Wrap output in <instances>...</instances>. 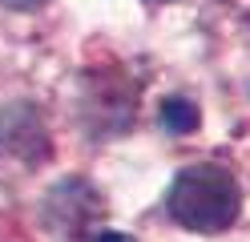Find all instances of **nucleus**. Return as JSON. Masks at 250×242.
Wrapping results in <instances>:
<instances>
[{
    "mask_svg": "<svg viewBox=\"0 0 250 242\" xmlns=\"http://www.w3.org/2000/svg\"><path fill=\"white\" fill-rule=\"evenodd\" d=\"M166 210L186 230L218 234L238 218L242 190H238V182H234V174L226 166L202 161V166H190L174 177V186L166 194Z\"/></svg>",
    "mask_w": 250,
    "mask_h": 242,
    "instance_id": "1",
    "label": "nucleus"
},
{
    "mask_svg": "<svg viewBox=\"0 0 250 242\" xmlns=\"http://www.w3.org/2000/svg\"><path fill=\"white\" fill-rule=\"evenodd\" d=\"M49 145H53V137L41 121V109L24 105V101L0 105V157L37 166V161L49 157Z\"/></svg>",
    "mask_w": 250,
    "mask_h": 242,
    "instance_id": "2",
    "label": "nucleus"
},
{
    "mask_svg": "<svg viewBox=\"0 0 250 242\" xmlns=\"http://www.w3.org/2000/svg\"><path fill=\"white\" fill-rule=\"evenodd\" d=\"M101 214V194L93 190L85 177H69L61 182L49 202H44V218L49 226H57L65 238H85L89 234V222Z\"/></svg>",
    "mask_w": 250,
    "mask_h": 242,
    "instance_id": "3",
    "label": "nucleus"
},
{
    "mask_svg": "<svg viewBox=\"0 0 250 242\" xmlns=\"http://www.w3.org/2000/svg\"><path fill=\"white\" fill-rule=\"evenodd\" d=\"M162 129L166 133H190V129H198V105L186 101V97L162 101Z\"/></svg>",
    "mask_w": 250,
    "mask_h": 242,
    "instance_id": "4",
    "label": "nucleus"
},
{
    "mask_svg": "<svg viewBox=\"0 0 250 242\" xmlns=\"http://www.w3.org/2000/svg\"><path fill=\"white\" fill-rule=\"evenodd\" d=\"M4 8H17V12H33V8H41V4H49V0H0Z\"/></svg>",
    "mask_w": 250,
    "mask_h": 242,
    "instance_id": "5",
    "label": "nucleus"
},
{
    "mask_svg": "<svg viewBox=\"0 0 250 242\" xmlns=\"http://www.w3.org/2000/svg\"><path fill=\"white\" fill-rule=\"evenodd\" d=\"M89 242H133L129 234H93Z\"/></svg>",
    "mask_w": 250,
    "mask_h": 242,
    "instance_id": "6",
    "label": "nucleus"
}]
</instances>
